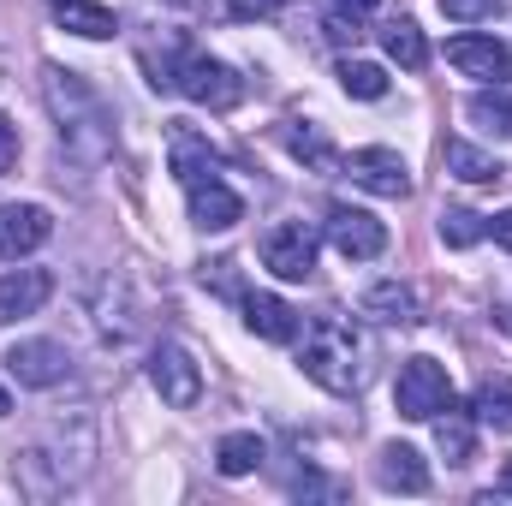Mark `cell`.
<instances>
[{
	"label": "cell",
	"mask_w": 512,
	"mask_h": 506,
	"mask_svg": "<svg viewBox=\"0 0 512 506\" xmlns=\"http://www.w3.org/2000/svg\"><path fill=\"white\" fill-rule=\"evenodd\" d=\"M96 453H102V429H96V411L78 399V405H54L36 435L12 453V477L24 495L36 501H54L66 489H78L90 471H96Z\"/></svg>",
	"instance_id": "6da1fadb"
},
{
	"label": "cell",
	"mask_w": 512,
	"mask_h": 506,
	"mask_svg": "<svg viewBox=\"0 0 512 506\" xmlns=\"http://www.w3.org/2000/svg\"><path fill=\"white\" fill-rule=\"evenodd\" d=\"M54 24L72 30V36H84V42H108L120 30V18L102 0H54Z\"/></svg>",
	"instance_id": "ffe728a7"
},
{
	"label": "cell",
	"mask_w": 512,
	"mask_h": 506,
	"mask_svg": "<svg viewBox=\"0 0 512 506\" xmlns=\"http://www.w3.org/2000/svg\"><path fill=\"white\" fill-rule=\"evenodd\" d=\"M262 459H268V447H262V435H251V429H233V435H221V447H215V471H221V477H251Z\"/></svg>",
	"instance_id": "603a6c76"
},
{
	"label": "cell",
	"mask_w": 512,
	"mask_h": 506,
	"mask_svg": "<svg viewBox=\"0 0 512 506\" xmlns=\"http://www.w3.org/2000/svg\"><path fill=\"white\" fill-rule=\"evenodd\" d=\"M465 120H471V126H483L489 137H512V90H507V84L477 90V96L465 102Z\"/></svg>",
	"instance_id": "d4e9b609"
},
{
	"label": "cell",
	"mask_w": 512,
	"mask_h": 506,
	"mask_svg": "<svg viewBox=\"0 0 512 506\" xmlns=\"http://www.w3.org/2000/svg\"><path fill=\"white\" fill-rule=\"evenodd\" d=\"M340 84H346V96H358V102H382L387 96V72L376 60H340Z\"/></svg>",
	"instance_id": "484cf974"
},
{
	"label": "cell",
	"mask_w": 512,
	"mask_h": 506,
	"mask_svg": "<svg viewBox=\"0 0 512 506\" xmlns=\"http://www.w3.org/2000/svg\"><path fill=\"white\" fill-rule=\"evenodd\" d=\"M48 298H54V274L48 268H12V274H0V322L36 316Z\"/></svg>",
	"instance_id": "2e32d148"
},
{
	"label": "cell",
	"mask_w": 512,
	"mask_h": 506,
	"mask_svg": "<svg viewBox=\"0 0 512 506\" xmlns=\"http://www.w3.org/2000/svg\"><path fill=\"white\" fill-rule=\"evenodd\" d=\"M376 6H382V0H334V12H340V18H352V24H358V18H370Z\"/></svg>",
	"instance_id": "836d02e7"
},
{
	"label": "cell",
	"mask_w": 512,
	"mask_h": 506,
	"mask_svg": "<svg viewBox=\"0 0 512 506\" xmlns=\"http://www.w3.org/2000/svg\"><path fill=\"white\" fill-rule=\"evenodd\" d=\"M441 239H447L453 251H471L477 239H489V221L471 215V209H441Z\"/></svg>",
	"instance_id": "4316f807"
},
{
	"label": "cell",
	"mask_w": 512,
	"mask_h": 506,
	"mask_svg": "<svg viewBox=\"0 0 512 506\" xmlns=\"http://www.w3.org/2000/svg\"><path fill=\"white\" fill-rule=\"evenodd\" d=\"M298 370L328 393H358L364 387V346L352 340V322H340V316L310 322V334L298 346Z\"/></svg>",
	"instance_id": "3957f363"
},
{
	"label": "cell",
	"mask_w": 512,
	"mask_h": 506,
	"mask_svg": "<svg viewBox=\"0 0 512 506\" xmlns=\"http://www.w3.org/2000/svg\"><path fill=\"white\" fill-rule=\"evenodd\" d=\"M262 268L274 280H310L316 274V227L304 221H280L262 233Z\"/></svg>",
	"instance_id": "52a82bcc"
},
{
	"label": "cell",
	"mask_w": 512,
	"mask_h": 506,
	"mask_svg": "<svg viewBox=\"0 0 512 506\" xmlns=\"http://www.w3.org/2000/svg\"><path fill=\"white\" fill-rule=\"evenodd\" d=\"M185 203H191V227H203V233H227V227L245 221V197H239L227 179H197V185H185Z\"/></svg>",
	"instance_id": "8fae6325"
},
{
	"label": "cell",
	"mask_w": 512,
	"mask_h": 506,
	"mask_svg": "<svg viewBox=\"0 0 512 506\" xmlns=\"http://www.w3.org/2000/svg\"><path fill=\"white\" fill-rule=\"evenodd\" d=\"M6 376L18 381V387H60V381L72 376V352L60 340H18L6 352Z\"/></svg>",
	"instance_id": "30bf717a"
},
{
	"label": "cell",
	"mask_w": 512,
	"mask_h": 506,
	"mask_svg": "<svg viewBox=\"0 0 512 506\" xmlns=\"http://www.w3.org/2000/svg\"><path fill=\"white\" fill-rule=\"evenodd\" d=\"M489 239H495L501 251H512V209H501V215H489Z\"/></svg>",
	"instance_id": "d6a6232c"
},
{
	"label": "cell",
	"mask_w": 512,
	"mask_h": 506,
	"mask_svg": "<svg viewBox=\"0 0 512 506\" xmlns=\"http://www.w3.org/2000/svg\"><path fill=\"white\" fill-rule=\"evenodd\" d=\"M328 245L346 256V262H376L387 251V227L370 215V209H352V203H334L328 209Z\"/></svg>",
	"instance_id": "9c48e42d"
},
{
	"label": "cell",
	"mask_w": 512,
	"mask_h": 506,
	"mask_svg": "<svg viewBox=\"0 0 512 506\" xmlns=\"http://www.w3.org/2000/svg\"><path fill=\"white\" fill-rule=\"evenodd\" d=\"M501 6H507V0H441V12H447L453 24H483V18H501Z\"/></svg>",
	"instance_id": "f546056e"
},
{
	"label": "cell",
	"mask_w": 512,
	"mask_h": 506,
	"mask_svg": "<svg viewBox=\"0 0 512 506\" xmlns=\"http://www.w3.org/2000/svg\"><path fill=\"white\" fill-rule=\"evenodd\" d=\"M382 48H387V60H399L405 72H423V66H429V42H423V30H417L411 18H387Z\"/></svg>",
	"instance_id": "cb8c5ba5"
},
{
	"label": "cell",
	"mask_w": 512,
	"mask_h": 506,
	"mask_svg": "<svg viewBox=\"0 0 512 506\" xmlns=\"http://www.w3.org/2000/svg\"><path fill=\"white\" fill-rule=\"evenodd\" d=\"M393 405L411 423H435L447 405H459V393H453V376L435 358H405L399 364V381H393Z\"/></svg>",
	"instance_id": "5b68a950"
},
{
	"label": "cell",
	"mask_w": 512,
	"mask_h": 506,
	"mask_svg": "<svg viewBox=\"0 0 512 506\" xmlns=\"http://www.w3.org/2000/svg\"><path fill=\"white\" fill-rule=\"evenodd\" d=\"M42 96H48V114H54L60 143H66L72 161L102 167V161L114 155V108L102 102V90H96L84 72L48 60V66H42Z\"/></svg>",
	"instance_id": "7a4b0ae2"
},
{
	"label": "cell",
	"mask_w": 512,
	"mask_h": 506,
	"mask_svg": "<svg viewBox=\"0 0 512 506\" xmlns=\"http://www.w3.org/2000/svg\"><path fill=\"white\" fill-rule=\"evenodd\" d=\"M149 387L161 393V405L191 411V405L203 399V370H197V358H191L179 340H161V346L149 352Z\"/></svg>",
	"instance_id": "8992f818"
},
{
	"label": "cell",
	"mask_w": 512,
	"mask_h": 506,
	"mask_svg": "<svg viewBox=\"0 0 512 506\" xmlns=\"http://www.w3.org/2000/svg\"><path fill=\"white\" fill-rule=\"evenodd\" d=\"M358 316H370L376 328H417L423 322V304L405 280H376L364 298H358Z\"/></svg>",
	"instance_id": "5bb4252c"
},
{
	"label": "cell",
	"mask_w": 512,
	"mask_h": 506,
	"mask_svg": "<svg viewBox=\"0 0 512 506\" xmlns=\"http://www.w3.org/2000/svg\"><path fill=\"white\" fill-rule=\"evenodd\" d=\"M227 6V18H268V12H280L286 0H221Z\"/></svg>",
	"instance_id": "1f68e13d"
},
{
	"label": "cell",
	"mask_w": 512,
	"mask_h": 506,
	"mask_svg": "<svg viewBox=\"0 0 512 506\" xmlns=\"http://www.w3.org/2000/svg\"><path fill=\"white\" fill-rule=\"evenodd\" d=\"M245 328H251L256 340H268V346H292L298 340V310L286 304V298H274V292H245Z\"/></svg>",
	"instance_id": "e0dca14e"
},
{
	"label": "cell",
	"mask_w": 512,
	"mask_h": 506,
	"mask_svg": "<svg viewBox=\"0 0 512 506\" xmlns=\"http://www.w3.org/2000/svg\"><path fill=\"white\" fill-rule=\"evenodd\" d=\"M96 328H102V340H108V346H126L131 334H137V316H131L126 298L114 304V286H108V298L96 304Z\"/></svg>",
	"instance_id": "83f0119b"
},
{
	"label": "cell",
	"mask_w": 512,
	"mask_h": 506,
	"mask_svg": "<svg viewBox=\"0 0 512 506\" xmlns=\"http://www.w3.org/2000/svg\"><path fill=\"white\" fill-rule=\"evenodd\" d=\"M54 239V215L42 209V203H6L0 209V256H30V251H42Z\"/></svg>",
	"instance_id": "4fadbf2b"
},
{
	"label": "cell",
	"mask_w": 512,
	"mask_h": 506,
	"mask_svg": "<svg viewBox=\"0 0 512 506\" xmlns=\"http://www.w3.org/2000/svg\"><path fill=\"white\" fill-rule=\"evenodd\" d=\"M471 417L489 423V429H501V435H512V376H483L477 381V393H471Z\"/></svg>",
	"instance_id": "7402d4cb"
},
{
	"label": "cell",
	"mask_w": 512,
	"mask_h": 506,
	"mask_svg": "<svg viewBox=\"0 0 512 506\" xmlns=\"http://www.w3.org/2000/svg\"><path fill=\"white\" fill-rule=\"evenodd\" d=\"M441 167H447L453 179H465V185H501V179H507L501 155L477 149L471 137H447V143H441Z\"/></svg>",
	"instance_id": "ac0fdd59"
},
{
	"label": "cell",
	"mask_w": 512,
	"mask_h": 506,
	"mask_svg": "<svg viewBox=\"0 0 512 506\" xmlns=\"http://www.w3.org/2000/svg\"><path fill=\"white\" fill-rule=\"evenodd\" d=\"M501 489H507V495H512V459H507V471H501Z\"/></svg>",
	"instance_id": "e575fe53"
},
{
	"label": "cell",
	"mask_w": 512,
	"mask_h": 506,
	"mask_svg": "<svg viewBox=\"0 0 512 506\" xmlns=\"http://www.w3.org/2000/svg\"><path fill=\"white\" fill-rule=\"evenodd\" d=\"M173 90H179L185 102L209 108V114H227V108H239V102H245V78H239V72H233L227 60L203 54V48H185V54H179Z\"/></svg>",
	"instance_id": "277c9868"
},
{
	"label": "cell",
	"mask_w": 512,
	"mask_h": 506,
	"mask_svg": "<svg viewBox=\"0 0 512 506\" xmlns=\"http://www.w3.org/2000/svg\"><path fill=\"white\" fill-rule=\"evenodd\" d=\"M6 411H12V393H6V387H0V417H6Z\"/></svg>",
	"instance_id": "d590c367"
},
{
	"label": "cell",
	"mask_w": 512,
	"mask_h": 506,
	"mask_svg": "<svg viewBox=\"0 0 512 506\" xmlns=\"http://www.w3.org/2000/svg\"><path fill=\"white\" fill-rule=\"evenodd\" d=\"M167 161L179 173V185H197V179H221V149L191 126H173L167 131Z\"/></svg>",
	"instance_id": "9a60e30c"
},
{
	"label": "cell",
	"mask_w": 512,
	"mask_h": 506,
	"mask_svg": "<svg viewBox=\"0 0 512 506\" xmlns=\"http://www.w3.org/2000/svg\"><path fill=\"white\" fill-rule=\"evenodd\" d=\"M18 167V126H12V114H0V179Z\"/></svg>",
	"instance_id": "4dcf8cb0"
},
{
	"label": "cell",
	"mask_w": 512,
	"mask_h": 506,
	"mask_svg": "<svg viewBox=\"0 0 512 506\" xmlns=\"http://www.w3.org/2000/svg\"><path fill=\"white\" fill-rule=\"evenodd\" d=\"M435 447L447 453V465H471L477 459V417L459 411V405H447L435 417Z\"/></svg>",
	"instance_id": "44dd1931"
},
{
	"label": "cell",
	"mask_w": 512,
	"mask_h": 506,
	"mask_svg": "<svg viewBox=\"0 0 512 506\" xmlns=\"http://www.w3.org/2000/svg\"><path fill=\"white\" fill-rule=\"evenodd\" d=\"M447 60H453L465 78H483V84L512 78V48L507 42H495V36H477V30L453 36V42H447Z\"/></svg>",
	"instance_id": "7c38bea8"
},
{
	"label": "cell",
	"mask_w": 512,
	"mask_h": 506,
	"mask_svg": "<svg viewBox=\"0 0 512 506\" xmlns=\"http://www.w3.org/2000/svg\"><path fill=\"white\" fill-rule=\"evenodd\" d=\"M280 143H286L298 161H310V167H334V143H328V137H322L316 126H304V131L286 126V131H280Z\"/></svg>",
	"instance_id": "f1b7e54d"
},
{
	"label": "cell",
	"mask_w": 512,
	"mask_h": 506,
	"mask_svg": "<svg viewBox=\"0 0 512 506\" xmlns=\"http://www.w3.org/2000/svg\"><path fill=\"white\" fill-rule=\"evenodd\" d=\"M346 179L358 185V191H370V197H411V167H405V155L399 149H382V143H370V149H352L346 155Z\"/></svg>",
	"instance_id": "ba28073f"
},
{
	"label": "cell",
	"mask_w": 512,
	"mask_h": 506,
	"mask_svg": "<svg viewBox=\"0 0 512 506\" xmlns=\"http://www.w3.org/2000/svg\"><path fill=\"white\" fill-rule=\"evenodd\" d=\"M376 483L393 489V495H423V489H429V465H423V453H417V447L387 441L382 459H376Z\"/></svg>",
	"instance_id": "d6986e66"
}]
</instances>
